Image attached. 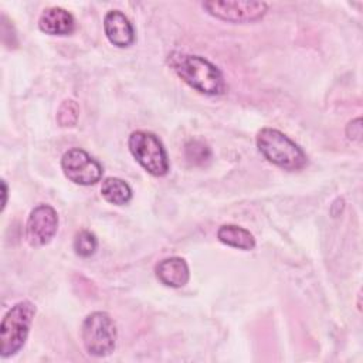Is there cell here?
<instances>
[{
	"label": "cell",
	"mask_w": 363,
	"mask_h": 363,
	"mask_svg": "<svg viewBox=\"0 0 363 363\" xmlns=\"http://www.w3.org/2000/svg\"><path fill=\"white\" fill-rule=\"evenodd\" d=\"M169 64L177 77L197 92L210 96L225 92L227 86L221 71L204 57L172 52L169 55Z\"/></svg>",
	"instance_id": "1"
},
{
	"label": "cell",
	"mask_w": 363,
	"mask_h": 363,
	"mask_svg": "<svg viewBox=\"0 0 363 363\" xmlns=\"http://www.w3.org/2000/svg\"><path fill=\"white\" fill-rule=\"evenodd\" d=\"M257 147L269 163L284 170L295 172L308 164V156L299 145L278 129L262 128L257 135Z\"/></svg>",
	"instance_id": "2"
},
{
	"label": "cell",
	"mask_w": 363,
	"mask_h": 363,
	"mask_svg": "<svg viewBox=\"0 0 363 363\" xmlns=\"http://www.w3.org/2000/svg\"><path fill=\"white\" fill-rule=\"evenodd\" d=\"M34 315L35 306L30 301H20L7 311L0 325V356L3 359L14 356L23 349Z\"/></svg>",
	"instance_id": "3"
},
{
	"label": "cell",
	"mask_w": 363,
	"mask_h": 363,
	"mask_svg": "<svg viewBox=\"0 0 363 363\" xmlns=\"http://www.w3.org/2000/svg\"><path fill=\"white\" fill-rule=\"evenodd\" d=\"M81 339L85 350L91 356H108L116 346V325L106 312L95 311L84 319L81 326Z\"/></svg>",
	"instance_id": "4"
},
{
	"label": "cell",
	"mask_w": 363,
	"mask_h": 363,
	"mask_svg": "<svg viewBox=\"0 0 363 363\" xmlns=\"http://www.w3.org/2000/svg\"><path fill=\"white\" fill-rule=\"evenodd\" d=\"M135 160L152 176L162 177L169 172V159L159 138L147 130H135L128 139Z\"/></svg>",
	"instance_id": "5"
},
{
	"label": "cell",
	"mask_w": 363,
	"mask_h": 363,
	"mask_svg": "<svg viewBox=\"0 0 363 363\" xmlns=\"http://www.w3.org/2000/svg\"><path fill=\"white\" fill-rule=\"evenodd\" d=\"M61 169L69 182L79 186L95 184L104 173L101 163L79 147H72L62 155Z\"/></svg>",
	"instance_id": "6"
},
{
	"label": "cell",
	"mask_w": 363,
	"mask_h": 363,
	"mask_svg": "<svg viewBox=\"0 0 363 363\" xmlns=\"http://www.w3.org/2000/svg\"><path fill=\"white\" fill-rule=\"evenodd\" d=\"M203 9L216 18L230 23H252L267 14L265 1H204Z\"/></svg>",
	"instance_id": "7"
},
{
	"label": "cell",
	"mask_w": 363,
	"mask_h": 363,
	"mask_svg": "<svg viewBox=\"0 0 363 363\" xmlns=\"http://www.w3.org/2000/svg\"><path fill=\"white\" fill-rule=\"evenodd\" d=\"M58 230V214L50 204H38L28 216L26 224V238L31 247L48 244Z\"/></svg>",
	"instance_id": "8"
},
{
	"label": "cell",
	"mask_w": 363,
	"mask_h": 363,
	"mask_svg": "<svg viewBox=\"0 0 363 363\" xmlns=\"http://www.w3.org/2000/svg\"><path fill=\"white\" fill-rule=\"evenodd\" d=\"M104 31L111 44L125 48L133 44L135 30L121 10H109L104 17Z\"/></svg>",
	"instance_id": "9"
},
{
	"label": "cell",
	"mask_w": 363,
	"mask_h": 363,
	"mask_svg": "<svg viewBox=\"0 0 363 363\" xmlns=\"http://www.w3.org/2000/svg\"><path fill=\"white\" fill-rule=\"evenodd\" d=\"M156 278L166 286L182 288L189 282L190 271L182 257H169L159 261L155 267Z\"/></svg>",
	"instance_id": "10"
},
{
	"label": "cell",
	"mask_w": 363,
	"mask_h": 363,
	"mask_svg": "<svg viewBox=\"0 0 363 363\" xmlns=\"http://www.w3.org/2000/svg\"><path fill=\"white\" fill-rule=\"evenodd\" d=\"M38 28L48 35H69L75 30V20L62 7H48L38 18Z\"/></svg>",
	"instance_id": "11"
},
{
	"label": "cell",
	"mask_w": 363,
	"mask_h": 363,
	"mask_svg": "<svg viewBox=\"0 0 363 363\" xmlns=\"http://www.w3.org/2000/svg\"><path fill=\"white\" fill-rule=\"evenodd\" d=\"M217 238L220 242H223L228 247L244 250V251H250L255 247L254 235L247 228L235 225V224L221 225L217 230Z\"/></svg>",
	"instance_id": "12"
},
{
	"label": "cell",
	"mask_w": 363,
	"mask_h": 363,
	"mask_svg": "<svg viewBox=\"0 0 363 363\" xmlns=\"http://www.w3.org/2000/svg\"><path fill=\"white\" fill-rule=\"evenodd\" d=\"M101 194L111 204L125 206L132 199V189L119 177H106L102 180Z\"/></svg>",
	"instance_id": "13"
},
{
	"label": "cell",
	"mask_w": 363,
	"mask_h": 363,
	"mask_svg": "<svg viewBox=\"0 0 363 363\" xmlns=\"http://www.w3.org/2000/svg\"><path fill=\"white\" fill-rule=\"evenodd\" d=\"M184 156L191 166H204L211 159V150L208 145L204 143L203 140L193 139L186 143Z\"/></svg>",
	"instance_id": "14"
},
{
	"label": "cell",
	"mask_w": 363,
	"mask_h": 363,
	"mask_svg": "<svg viewBox=\"0 0 363 363\" xmlns=\"http://www.w3.org/2000/svg\"><path fill=\"white\" fill-rule=\"evenodd\" d=\"M72 247L78 257L88 258L95 254V251L98 248V240L94 233H91L88 230H81L75 234Z\"/></svg>",
	"instance_id": "15"
},
{
	"label": "cell",
	"mask_w": 363,
	"mask_h": 363,
	"mask_svg": "<svg viewBox=\"0 0 363 363\" xmlns=\"http://www.w3.org/2000/svg\"><path fill=\"white\" fill-rule=\"evenodd\" d=\"M78 115H79V108L77 102L72 99H65L60 105V109L57 112V122L60 123V126L71 128L77 123Z\"/></svg>",
	"instance_id": "16"
},
{
	"label": "cell",
	"mask_w": 363,
	"mask_h": 363,
	"mask_svg": "<svg viewBox=\"0 0 363 363\" xmlns=\"http://www.w3.org/2000/svg\"><path fill=\"white\" fill-rule=\"evenodd\" d=\"M346 136H347V139L356 140V142H359L362 139V119L360 118H356L347 123Z\"/></svg>",
	"instance_id": "17"
},
{
	"label": "cell",
	"mask_w": 363,
	"mask_h": 363,
	"mask_svg": "<svg viewBox=\"0 0 363 363\" xmlns=\"http://www.w3.org/2000/svg\"><path fill=\"white\" fill-rule=\"evenodd\" d=\"M1 191H3V201H1V210H4L6 204H7V184L6 180H1Z\"/></svg>",
	"instance_id": "18"
}]
</instances>
